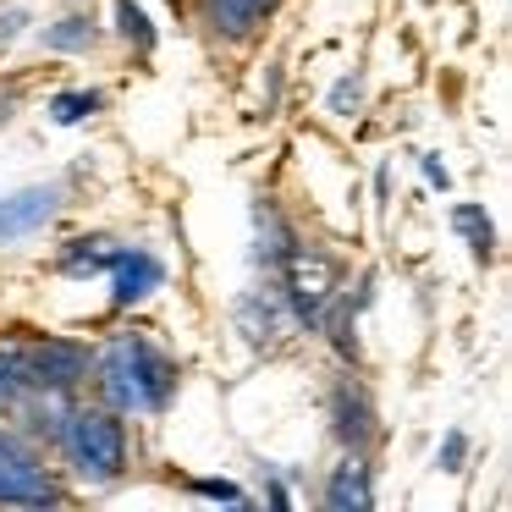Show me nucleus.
<instances>
[{
	"label": "nucleus",
	"instance_id": "nucleus-6",
	"mask_svg": "<svg viewBox=\"0 0 512 512\" xmlns=\"http://www.w3.org/2000/svg\"><path fill=\"white\" fill-rule=\"evenodd\" d=\"M111 298L122 303H144L149 292H160V281H166V265H160L149 248H116V259H111Z\"/></svg>",
	"mask_w": 512,
	"mask_h": 512
},
{
	"label": "nucleus",
	"instance_id": "nucleus-10",
	"mask_svg": "<svg viewBox=\"0 0 512 512\" xmlns=\"http://www.w3.org/2000/svg\"><path fill=\"white\" fill-rule=\"evenodd\" d=\"M237 331H243L254 347H270V342H276V331H281L276 298H265V292H243V303H237Z\"/></svg>",
	"mask_w": 512,
	"mask_h": 512
},
{
	"label": "nucleus",
	"instance_id": "nucleus-4",
	"mask_svg": "<svg viewBox=\"0 0 512 512\" xmlns=\"http://www.w3.org/2000/svg\"><path fill=\"white\" fill-rule=\"evenodd\" d=\"M61 199H67L61 182H28V188H17V193H0V243L34 237L39 226L61 210Z\"/></svg>",
	"mask_w": 512,
	"mask_h": 512
},
{
	"label": "nucleus",
	"instance_id": "nucleus-14",
	"mask_svg": "<svg viewBox=\"0 0 512 512\" xmlns=\"http://www.w3.org/2000/svg\"><path fill=\"white\" fill-rule=\"evenodd\" d=\"M94 111H100V94L94 89H67V94L50 100V122H61V127H78L83 116H94Z\"/></svg>",
	"mask_w": 512,
	"mask_h": 512
},
{
	"label": "nucleus",
	"instance_id": "nucleus-2",
	"mask_svg": "<svg viewBox=\"0 0 512 512\" xmlns=\"http://www.w3.org/2000/svg\"><path fill=\"white\" fill-rule=\"evenodd\" d=\"M61 446H67L72 468H78L83 479H100V485L122 479V468H127V430H122L116 413H100V408L67 413V424H61Z\"/></svg>",
	"mask_w": 512,
	"mask_h": 512
},
{
	"label": "nucleus",
	"instance_id": "nucleus-19",
	"mask_svg": "<svg viewBox=\"0 0 512 512\" xmlns=\"http://www.w3.org/2000/svg\"><path fill=\"white\" fill-rule=\"evenodd\" d=\"M193 490H199V496H210V501H232V507H243V490L237 485H226V479H193Z\"/></svg>",
	"mask_w": 512,
	"mask_h": 512
},
{
	"label": "nucleus",
	"instance_id": "nucleus-20",
	"mask_svg": "<svg viewBox=\"0 0 512 512\" xmlns=\"http://www.w3.org/2000/svg\"><path fill=\"white\" fill-rule=\"evenodd\" d=\"M331 105H336V111H347V105H358V78H347L342 89L331 94Z\"/></svg>",
	"mask_w": 512,
	"mask_h": 512
},
{
	"label": "nucleus",
	"instance_id": "nucleus-1",
	"mask_svg": "<svg viewBox=\"0 0 512 512\" xmlns=\"http://www.w3.org/2000/svg\"><path fill=\"white\" fill-rule=\"evenodd\" d=\"M94 375L116 413H160L177 397V364L149 336H111L94 358Z\"/></svg>",
	"mask_w": 512,
	"mask_h": 512
},
{
	"label": "nucleus",
	"instance_id": "nucleus-8",
	"mask_svg": "<svg viewBox=\"0 0 512 512\" xmlns=\"http://www.w3.org/2000/svg\"><path fill=\"white\" fill-rule=\"evenodd\" d=\"M325 507H331V512H369V507H375L369 468L358 463V457H347V463L331 474V485H325Z\"/></svg>",
	"mask_w": 512,
	"mask_h": 512
},
{
	"label": "nucleus",
	"instance_id": "nucleus-3",
	"mask_svg": "<svg viewBox=\"0 0 512 512\" xmlns=\"http://www.w3.org/2000/svg\"><path fill=\"white\" fill-rule=\"evenodd\" d=\"M270 265L281 270V292H287L292 314H298V320H325V309L336 303V265L331 259H325L314 243L287 237Z\"/></svg>",
	"mask_w": 512,
	"mask_h": 512
},
{
	"label": "nucleus",
	"instance_id": "nucleus-16",
	"mask_svg": "<svg viewBox=\"0 0 512 512\" xmlns=\"http://www.w3.org/2000/svg\"><path fill=\"white\" fill-rule=\"evenodd\" d=\"M116 23H122V39H138V45H155V34H149V17L138 12L133 0H116Z\"/></svg>",
	"mask_w": 512,
	"mask_h": 512
},
{
	"label": "nucleus",
	"instance_id": "nucleus-5",
	"mask_svg": "<svg viewBox=\"0 0 512 512\" xmlns=\"http://www.w3.org/2000/svg\"><path fill=\"white\" fill-rule=\"evenodd\" d=\"M23 364H28V386H50V391H67L83 380L89 369V353L72 342H39V347H23Z\"/></svg>",
	"mask_w": 512,
	"mask_h": 512
},
{
	"label": "nucleus",
	"instance_id": "nucleus-18",
	"mask_svg": "<svg viewBox=\"0 0 512 512\" xmlns=\"http://www.w3.org/2000/svg\"><path fill=\"white\" fill-rule=\"evenodd\" d=\"M463 457H468V435L452 430L441 441V452H435V468H441V474H457V468H463Z\"/></svg>",
	"mask_w": 512,
	"mask_h": 512
},
{
	"label": "nucleus",
	"instance_id": "nucleus-17",
	"mask_svg": "<svg viewBox=\"0 0 512 512\" xmlns=\"http://www.w3.org/2000/svg\"><path fill=\"white\" fill-rule=\"evenodd\" d=\"M28 23H34V12H28L23 0H12V6H0V50L12 45V39H17V34H23V28H28Z\"/></svg>",
	"mask_w": 512,
	"mask_h": 512
},
{
	"label": "nucleus",
	"instance_id": "nucleus-11",
	"mask_svg": "<svg viewBox=\"0 0 512 512\" xmlns=\"http://www.w3.org/2000/svg\"><path fill=\"white\" fill-rule=\"evenodd\" d=\"M204 12H210L215 34H226V39H243L248 28H254L259 17L270 12V0H204Z\"/></svg>",
	"mask_w": 512,
	"mask_h": 512
},
{
	"label": "nucleus",
	"instance_id": "nucleus-7",
	"mask_svg": "<svg viewBox=\"0 0 512 512\" xmlns=\"http://www.w3.org/2000/svg\"><path fill=\"white\" fill-rule=\"evenodd\" d=\"M0 501H34V507L56 501V485L45 479V468L6 435H0Z\"/></svg>",
	"mask_w": 512,
	"mask_h": 512
},
{
	"label": "nucleus",
	"instance_id": "nucleus-9",
	"mask_svg": "<svg viewBox=\"0 0 512 512\" xmlns=\"http://www.w3.org/2000/svg\"><path fill=\"white\" fill-rule=\"evenodd\" d=\"M331 424H336V435H342L347 446H364L369 441V402H364V391L353 386V380H342V386L331 391Z\"/></svg>",
	"mask_w": 512,
	"mask_h": 512
},
{
	"label": "nucleus",
	"instance_id": "nucleus-21",
	"mask_svg": "<svg viewBox=\"0 0 512 512\" xmlns=\"http://www.w3.org/2000/svg\"><path fill=\"white\" fill-rule=\"evenodd\" d=\"M424 177H430V182H435V188H446V182H452V177H446V166H441V160H435V155H430V160H424Z\"/></svg>",
	"mask_w": 512,
	"mask_h": 512
},
{
	"label": "nucleus",
	"instance_id": "nucleus-13",
	"mask_svg": "<svg viewBox=\"0 0 512 512\" xmlns=\"http://www.w3.org/2000/svg\"><path fill=\"white\" fill-rule=\"evenodd\" d=\"M45 50H89L94 45V23L89 17H61L56 28H39Z\"/></svg>",
	"mask_w": 512,
	"mask_h": 512
},
{
	"label": "nucleus",
	"instance_id": "nucleus-12",
	"mask_svg": "<svg viewBox=\"0 0 512 512\" xmlns=\"http://www.w3.org/2000/svg\"><path fill=\"white\" fill-rule=\"evenodd\" d=\"M111 259H116V248H105L100 237H78V243H67V254H61V270L83 281V276H105Z\"/></svg>",
	"mask_w": 512,
	"mask_h": 512
},
{
	"label": "nucleus",
	"instance_id": "nucleus-15",
	"mask_svg": "<svg viewBox=\"0 0 512 512\" xmlns=\"http://www.w3.org/2000/svg\"><path fill=\"white\" fill-rule=\"evenodd\" d=\"M452 226L468 237V248H474L479 259H490V243H496V232H490V221L479 215V204H457V210H452Z\"/></svg>",
	"mask_w": 512,
	"mask_h": 512
}]
</instances>
